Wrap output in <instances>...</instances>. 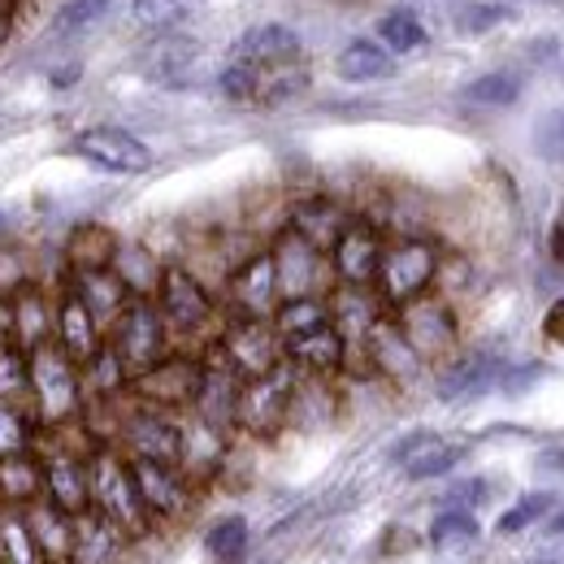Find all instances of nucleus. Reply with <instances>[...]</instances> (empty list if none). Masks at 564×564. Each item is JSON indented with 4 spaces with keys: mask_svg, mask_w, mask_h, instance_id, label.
<instances>
[{
    "mask_svg": "<svg viewBox=\"0 0 564 564\" xmlns=\"http://www.w3.org/2000/svg\"><path fill=\"white\" fill-rule=\"evenodd\" d=\"M547 530H552V534H564V508L552 517V521H547Z\"/></svg>",
    "mask_w": 564,
    "mask_h": 564,
    "instance_id": "13d9d810",
    "label": "nucleus"
},
{
    "mask_svg": "<svg viewBox=\"0 0 564 564\" xmlns=\"http://www.w3.org/2000/svg\"><path fill=\"white\" fill-rule=\"evenodd\" d=\"M274 330L279 339H295L304 330H317L330 322V300L326 295H286L279 308H274Z\"/></svg>",
    "mask_w": 564,
    "mask_h": 564,
    "instance_id": "f704fd0d",
    "label": "nucleus"
},
{
    "mask_svg": "<svg viewBox=\"0 0 564 564\" xmlns=\"http://www.w3.org/2000/svg\"><path fill=\"white\" fill-rule=\"evenodd\" d=\"M282 356H286L300 373L326 378V373H339V369H344V360H348V339L339 335L335 322H326V326H317V330H304V335H295V339H282Z\"/></svg>",
    "mask_w": 564,
    "mask_h": 564,
    "instance_id": "4be33fe9",
    "label": "nucleus"
},
{
    "mask_svg": "<svg viewBox=\"0 0 564 564\" xmlns=\"http://www.w3.org/2000/svg\"><path fill=\"white\" fill-rule=\"evenodd\" d=\"M0 339H9V295L0 291Z\"/></svg>",
    "mask_w": 564,
    "mask_h": 564,
    "instance_id": "4d7b16f0",
    "label": "nucleus"
},
{
    "mask_svg": "<svg viewBox=\"0 0 564 564\" xmlns=\"http://www.w3.org/2000/svg\"><path fill=\"white\" fill-rule=\"evenodd\" d=\"M460 100L469 109H508L521 100V78L508 70H491V74H478L474 83L460 87Z\"/></svg>",
    "mask_w": 564,
    "mask_h": 564,
    "instance_id": "58836bf2",
    "label": "nucleus"
},
{
    "mask_svg": "<svg viewBox=\"0 0 564 564\" xmlns=\"http://www.w3.org/2000/svg\"><path fill=\"white\" fill-rule=\"evenodd\" d=\"M326 300H330V322L339 326V335L348 344H365V335L373 330V322L387 313V304L378 300L373 286H344L339 282V291L326 295Z\"/></svg>",
    "mask_w": 564,
    "mask_h": 564,
    "instance_id": "cd10ccee",
    "label": "nucleus"
},
{
    "mask_svg": "<svg viewBox=\"0 0 564 564\" xmlns=\"http://www.w3.org/2000/svg\"><path fill=\"white\" fill-rule=\"evenodd\" d=\"M0 230H4V217H0Z\"/></svg>",
    "mask_w": 564,
    "mask_h": 564,
    "instance_id": "052dcab7",
    "label": "nucleus"
},
{
    "mask_svg": "<svg viewBox=\"0 0 564 564\" xmlns=\"http://www.w3.org/2000/svg\"><path fill=\"white\" fill-rule=\"evenodd\" d=\"M0 400L18 409L31 400V352L13 339H0Z\"/></svg>",
    "mask_w": 564,
    "mask_h": 564,
    "instance_id": "ea45409f",
    "label": "nucleus"
},
{
    "mask_svg": "<svg viewBox=\"0 0 564 564\" xmlns=\"http://www.w3.org/2000/svg\"><path fill=\"white\" fill-rule=\"evenodd\" d=\"M205 378H200V395L192 404L196 417H205L209 425L235 430V409H239V391H243V373L221 356L217 344L205 348Z\"/></svg>",
    "mask_w": 564,
    "mask_h": 564,
    "instance_id": "4468645a",
    "label": "nucleus"
},
{
    "mask_svg": "<svg viewBox=\"0 0 564 564\" xmlns=\"http://www.w3.org/2000/svg\"><path fill=\"white\" fill-rule=\"evenodd\" d=\"M226 300H230V317H274L282 304L279 265L274 252H252L248 261H239L226 279Z\"/></svg>",
    "mask_w": 564,
    "mask_h": 564,
    "instance_id": "1a4fd4ad",
    "label": "nucleus"
},
{
    "mask_svg": "<svg viewBox=\"0 0 564 564\" xmlns=\"http://www.w3.org/2000/svg\"><path fill=\"white\" fill-rule=\"evenodd\" d=\"M66 286L96 313V322H100L105 330H109V322H113V317L127 308V300H131L127 282L118 279L113 265H105V270H70V274H66Z\"/></svg>",
    "mask_w": 564,
    "mask_h": 564,
    "instance_id": "a878e982",
    "label": "nucleus"
},
{
    "mask_svg": "<svg viewBox=\"0 0 564 564\" xmlns=\"http://www.w3.org/2000/svg\"><path fill=\"white\" fill-rule=\"evenodd\" d=\"M495 356L487 352H474V356H460V360H452L447 369H443V378H438V395L443 400H465V395H478V391H487L495 378Z\"/></svg>",
    "mask_w": 564,
    "mask_h": 564,
    "instance_id": "72a5a7b5",
    "label": "nucleus"
},
{
    "mask_svg": "<svg viewBox=\"0 0 564 564\" xmlns=\"http://www.w3.org/2000/svg\"><path fill=\"white\" fill-rule=\"evenodd\" d=\"M78 378H83V400H91V404H113L131 387V369L122 365V356L109 344H100L96 356H87L78 365Z\"/></svg>",
    "mask_w": 564,
    "mask_h": 564,
    "instance_id": "c85d7f7f",
    "label": "nucleus"
},
{
    "mask_svg": "<svg viewBox=\"0 0 564 564\" xmlns=\"http://www.w3.org/2000/svg\"><path fill=\"white\" fill-rule=\"evenodd\" d=\"M552 503H556V499H552V495H547V491L525 495L521 503H512V508H508V512L499 517V525H495V530H499V534H517V530H525V525H534L539 517H547V512H552Z\"/></svg>",
    "mask_w": 564,
    "mask_h": 564,
    "instance_id": "8fccbe9b",
    "label": "nucleus"
},
{
    "mask_svg": "<svg viewBox=\"0 0 564 564\" xmlns=\"http://www.w3.org/2000/svg\"><path fill=\"white\" fill-rule=\"evenodd\" d=\"M200 378H205V360L200 356L165 352L156 365L140 369L127 387V395L143 409H161V413H192L196 395H200Z\"/></svg>",
    "mask_w": 564,
    "mask_h": 564,
    "instance_id": "39448f33",
    "label": "nucleus"
},
{
    "mask_svg": "<svg viewBox=\"0 0 564 564\" xmlns=\"http://www.w3.org/2000/svg\"><path fill=\"white\" fill-rule=\"evenodd\" d=\"M217 91L230 105H261V96H265V66L230 57V66L217 74Z\"/></svg>",
    "mask_w": 564,
    "mask_h": 564,
    "instance_id": "37998d69",
    "label": "nucleus"
},
{
    "mask_svg": "<svg viewBox=\"0 0 564 564\" xmlns=\"http://www.w3.org/2000/svg\"><path fill=\"white\" fill-rule=\"evenodd\" d=\"M365 356H369V365L382 373V378H395V382H413L417 373H422V356L417 348L404 339V330H400V322H395V313H382L378 322H373V330L365 335Z\"/></svg>",
    "mask_w": 564,
    "mask_h": 564,
    "instance_id": "6ab92c4d",
    "label": "nucleus"
},
{
    "mask_svg": "<svg viewBox=\"0 0 564 564\" xmlns=\"http://www.w3.org/2000/svg\"><path fill=\"white\" fill-rule=\"evenodd\" d=\"M148 74L156 78V83H165V87H183L192 70L200 66V44L196 40H187V35H174V31H165L161 40H156V48L148 53Z\"/></svg>",
    "mask_w": 564,
    "mask_h": 564,
    "instance_id": "7c9ffc66",
    "label": "nucleus"
},
{
    "mask_svg": "<svg viewBox=\"0 0 564 564\" xmlns=\"http://www.w3.org/2000/svg\"><path fill=\"white\" fill-rule=\"evenodd\" d=\"M382 230L365 217H352L339 239L330 243V274L344 282V286H373L378 279V265H382Z\"/></svg>",
    "mask_w": 564,
    "mask_h": 564,
    "instance_id": "9d476101",
    "label": "nucleus"
},
{
    "mask_svg": "<svg viewBox=\"0 0 564 564\" xmlns=\"http://www.w3.org/2000/svg\"><path fill=\"white\" fill-rule=\"evenodd\" d=\"M53 326H57V300H48L40 282H18L9 291V339L31 352L53 339Z\"/></svg>",
    "mask_w": 564,
    "mask_h": 564,
    "instance_id": "f3484780",
    "label": "nucleus"
},
{
    "mask_svg": "<svg viewBox=\"0 0 564 564\" xmlns=\"http://www.w3.org/2000/svg\"><path fill=\"white\" fill-rule=\"evenodd\" d=\"M18 13H22V0H0V48L13 40V31H18Z\"/></svg>",
    "mask_w": 564,
    "mask_h": 564,
    "instance_id": "864d4df0",
    "label": "nucleus"
},
{
    "mask_svg": "<svg viewBox=\"0 0 564 564\" xmlns=\"http://www.w3.org/2000/svg\"><path fill=\"white\" fill-rule=\"evenodd\" d=\"M395 322L422 360H438L456 348V313L434 295H417L404 308H395Z\"/></svg>",
    "mask_w": 564,
    "mask_h": 564,
    "instance_id": "ddd939ff",
    "label": "nucleus"
},
{
    "mask_svg": "<svg viewBox=\"0 0 564 564\" xmlns=\"http://www.w3.org/2000/svg\"><path fill=\"white\" fill-rule=\"evenodd\" d=\"M352 221V213L344 209L339 200H330V196H304V200H295L291 205V217H286V226L295 230V235H304L313 248H322V252H330V243L339 239V230Z\"/></svg>",
    "mask_w": 564,
    "mask_h": 564,
    "instance_id": "bb28decb",
    "label": "nucleus"
},
{
    "mask_svg": "<svg viewBox=\"0 0 564 564\" xmlns=\"http://www.w3.org/2000/svg\"><path fill=\"white\" fill-rule=\"evenodd\" d=\"M22 521L31 530V543L44 564H70L74 561V512L57 508L48 495L22 508Z\"/></svg>",
    "mask_w": 564,
    "mask_h": 564,
    "instance_id": "aec40b11",
    "label": "nucleus"
},
{
    "mask_svg": "<svg viewBox=\"0 0 564 564\" xmlns=\"http://www.w3.org/2000/svg\"><path fill=\"white\" fill-rule=\"evenodd\" d=\"M31 404L40 425H66L83 417V378L74 360L57 339L31 348Z\"/></svg>",
    "mask_w": 564,
    "mask_h": 564,
    "instance_id": "f03ea898",
    "label": "nucleus"
},
{
    "mask_svg": "<svg viewBox=\"0 0 564 564\" xmlns=\"http://www.w3.org/2000/svg\"><path fill=\"white\" fill-rule=\"evenodd\" d=\"M434 279H438V248H434L430 239L409 235V239L387 243L373 286H378V300L395 313V308H404L409 300L425 295Z\"/></svg>",
    "mask_w": 564,
    "mask_h": 564,
    "instance_id": "423d86ee",
    "label": "nucleus"
},
{
    "mask_svg": "<svg viewBox=\"0 0 564 564\" xmlns=\"http://www.w3.org/2000/svg\"><path fill=\"white\" fill-rule=\"evenodd\" d=\"M230 57L252 66H295L304 57V44L286 22H257L230 44Z\"/></svg>",
    "mask_w": 564,
    "mask_h": 564,
    "instance_id": "412c9836",
    "label": "nucleus"
},
{
    "mask_svg": "<svg viewBox=\"0 0 564 564\" xmlns=\"http://www.w3.org/2000/svg\"><path fill=\"white\" fill-rule=\"evenodd\" d=\"M44 495V456L40 452H13L0 456V499L9 508H26Z\"/></svg>",
    "mask_w": 564,
    "mask_h": 564,
    "instance_id": "c756f323",
    "label": "nucleus"
},
{
    "mask_svg": "<svg viewBox=\"0 0 564 564\" xmlns=\"http://www.w3.org/2000/svg\"><path fill=\"white\" fill-rule=\"evenodd\" d=\"M465 13L469 18H460V31H469V35H482V31L503 22V4H469Z\"/></svg>",
    "mask_w": 564,
    "mask_h": 564,
    "instance_id": "3c124183",
    "label": "nucleus"
},
{
    "mask_svg": "<svg viewBox=\"0 0 564 564\" xmlns=\"http://www.w3.org/2000/svg\"><path fill=\"white\" fill-rule=\"evenodd\" d=\"M118 235L100 221H83L66 243V270H105L113 265V252H118Z\"/></svg>",
    "mask_w": 564,
    "mask_h": 564,
    "instance_id": "473e14b6",
    "label": "nucleus"
},
{
    "mask_svg": "<svg viewBox=\"0 0 564 564\" xmlns=\"http://www.w3.org/2000/svg\"><path fill=\"white\" fill-rule=\"evenodd\" d=\"M482 499H487L482 482H465V487H452L447 491V503H482Z\"/></svg>",
    "mask_w": 564,
    "mask_h": 564,
    "instance_id": "5fc2aeb1",
    "label": "nucleus"
},
{
    "mask_svg": "<svg viewBox=\"0 0 564 564\" xmlns=\"http://www.w3.org/2000/svg\"><path fill=\"white\" fill-rule=\"evenodd\" d=\"M200 9H205V0H131V22L140 31L165 35V31H178Z\"/></svg>",
    "mask_w": 564,
    "mask_h": 564,
    "instance_id": "4c0bfd02",
    "label": "nucleus"
},
{
    "mask_svg": "<svg viewBox=\"0 0 564 564\" xmlns=\"http://www.w3.org/2000/svg\"><path fill=\"white\" fill-rule=\"evenodd\" d=\"M543 339L564 348V300H556V304L543 313Z\"/></svg>",
    "mask_w": 564,
    "mask_h": 564,
    "instance_id": "603ef678",
    "label": "nucleus"
},
{
    "mask_svg": "<svg viewBox=\"0 0 564 564\" xmlns=\"http://www.w3.org/2000/svg\"><path fill=\"white\" fill-rule=\"evenodd\" d=\"M118 438H122V447H127L131 456L178 465V452H183V422H178L174 413L135 404V409L118 422Z\"/></svg>",
    "mask_w": 564,
    "mask_h": 564,
    "instance_id": "f8f14e48",
    "label": "nucleus"
},
{
    "mask_svg": "<svg viewBox=\"0 0 564 564\" xmlns=\"http://www.w3.org/2000/svg\"><path fill=\"white\" fill-rule=\"evenodd\" d=\"M221 356L243 373V378H257V373H270L282 356V339L274 330L270 317H226L217 339H213Z\"/></svg>",
    "mask_w": 564,
    "mask_h": 564,
    "instance_id": "6e6552de",
    "label": "nucleus"
},
{
    "mask_svg": "<svg viewBox=\"0 0 564 564\" xmlns=\"http://www.w3.org/2000/svg\"><path fill=\"white\" fill-rule=\"evenodd\" d=\"M295 395H300V369L291 360H279L270 373L243 378L239 391V409H235V425L252 438H270L295 413Z\"/></svg>",
    "mask_w": 564,
    "mask_h": 564,
    "instance_id": "7ed1b4c3",
    "label": "nucleus"
},
{
    "mask_svg": "<svg viewBox=\"0 0 564 564\" xmlns=\"http://www.w3.org/2000/svg\"><path fill=\"white\" fill-rule=\"evenodd\" d=\"M534 152L543 156V161H552V165H561L564 161V105L556 109H547V113H539V122H534Z\"/></svg>",
    "mask_w": 564,
    "mask_h": 564,
    "instance_id": "09e8293b",
    "label": "nucleus"
},
{
    "mask_svg": "<svg viewBox=\"0 0 564 564\" xmlns=\"http://www.w3.org/2000/svg\"><path fill=\"white\" fill-rule=\"evenodd\" d=\"M53 339H57L78 365H83L87 356H96V348L105 344V326L96 322V313L74 295L70 286L57 295V326H53Z\"/></svg>",
    "mask_w": 564,
    "mask_h": 564,
    "instance_id": "b1692460",
    "label": "nucleus"
},
{
    "mask_svg": "<svg viewBox=\"0 0 564 564\" xmlns=\"http://www.w3.org/2000/svg\"><path fill=\"white\" fill-rule=\"evenodd\" d=\"M274 265H279V286L282 300L286 295H322V270H326V252L313 248L304 235H295L291 226L274 239Z\"/></svg>",
    "mask_w": 564,
    "mask_h": 564,
    "instance_id": "a211bd4d",
    "label": "nucleus"
},
{
    "mask_svg": "<svg viewBox=\"0 0 564 564\" xmlns=\"http://www.w3.org/2000/svg\"><path fill=\"white\" fill-rule=\"evenodd\" d=\"M113 0H66L53 18H48V40H74L83 31H91L105 13H109Z\"/></svg>",
    "mask_w": 564,
    "mask_h": 564,
    "instance_id": "c03bdc74",
    "label": "nucleus"
},
{
    "mask_svg": "<svg viewBox=\"0 0 564 564\" xmlns=\"http://www.w3.org/2000/svg\"><path fill=\"white\" fill-rule=\"evenodd\" d=\"M335 74L344 83H378L395 74V53L382 40H348L344 53L335 57Z\"/></svg>",
    "mask_w": 564,
    "mask_h": 564,
    "instance_id": "2f4dec72",
    "label": "nucleus"
},
{
    "mask_svg": "<svg viewBox=\"0 0 564 564\" xmlns=\"http://www.w3.org/2000/svg\"><path fill=\"white\" fill-rule=\"evenodd\" d=\"M70 148L87 165H96L105 174H143V170H152V148L140 135L122 131V127H87V131L74 135Z\"/></svg>",
    "mask_w": 564,
    "mask_h": 564,
    "instance_id": "9b49d317",
    "label": "nucleus"
},
{
    "mask_svg": "<svg viewBox=\"0 0 564 564\" xmlns=\"http://www.w3.org/2000/svg\"><path fill=\"white\" fill-rule=\"evenodd\" d=\"M152 300H156L170 335H200L217 322V300L187 265H165Z\"/></svg>",
    "mask_w": 564,
    "mask_h": 564,
    "instance_id": "0eeeda50",
    "label": "nucleus"
},
{
    "mask_svg": "<svg viewBox=\"0 0 564 564\" xmlns=\"http://www.w3.org/2000/svg\"><path fill=\"white\" fill-rule=\"evenodd\" d=\"M0 564H44L35 543H31V530L22 517L4 512L0 517Z\"/></svg>",
    "mask_w": 564,
    "mask_h": 564,
    "instance_id": "49530a36",
    "label": "nucleus"
},
{
    "mask_svg": "<svg viewBox=\"0 0 564 564\" xmlns=\"http://www.w3.org/2000/svg\"><path fill=\"white\" fill-rule=\"evenodd\" d=\"M226 460V430L221 425H209L205 417L192 413V422H183V452H178V469L187 474L192 487L217 478Z\"/></svg>",
    "mask_w": 564,
    "mask_h": 564,
    "instance_id": "5701e85b",
    "label": "nucleus"
},
{
    "mask_svg": "<svg viewBox=\"0 0 564 564\" xmlns=\"http://www.w3.org/2000/svg\"><path fill=\"white\" fill-rule=\"evenodd\" d=\"M26 447H35V422L18 404H4L0 400V456L26 452Z\"/></svg>",
    "mask_w": 564,
    "mask_h": 564,
    "instance_id": "de8ad7c7",
    "label": "nucleus"
},
{
    "mask_svg": "<svg viewBox=\"0 0 564 564\" xmlns=\"http://www.w3.org/2000/svg\"><path fill=\"white\" fill-rule=\"evenodd\" d=\"M113 270H118V279L127 282L131 295H156V282H161V270H165V265H161L143 243H118Z\"/></svg>",
    "mask_w": 564,
    "mask_h": 564,
    "instance_id": "c9c22d12",
    "label": "nucleus"
},
{
    "mask_svg": "<svg viewBox=\"0 0 564 564\" xmlns=\"http://www.w3.org/2000/svg\"><path fill=\"white\" fill-rule=\"evenodd\" d=\"M478 539H482V525H478V517H474L469 508H447V512H438L434 525H430V543H434L438 552H465V547H474Z\"/></svg>",
    "mask_w": 564,
    "mask_h": 564,
    "instance_id": "a19ab883",
    "label": "nucleus"
},
{
    "mask_svg": "<svg viewBox=\"0 0 564 564\" xmlns=\"http://www.w3.org/2000/svg\"><path fill=\"white\" fill-rule=\"evenodd\" d=\"M44 456V495L66 508V512H87L91 508V469H87V452L74 447H40Z\"/></svg>",
    "mask_w": 564,
    "mask_h": 564,
    "instance_id": "dca6fc26",
    "label": "nucleus"
},
{
    "mask_svg": "<svg viewBox=\"0 0 564 564\" xmlns=\"http://www.w3.org/2000/svg\"><path fill=\"white\" fill-rule=\"evenodd\" d=\"M465 443H438L434 434L425 438L422 447L404 460V478L409 482H430V478H443V474H452L460 460H465Z\"/></svg>",
    "mask_w": 564,
    "mask_h": 564,
    "instance_id": "e433bc0d",
    "label": "nucleus"
},
{
    "mask_svg": "<svg viewBox=\"0 0 564 564\" xmlns=\"http://www.w3.org/2000/svg\"><path fill=\"white\" fill-rule=\"evenodd\" d=\"M205 552L213 564H239L248 552V521L243 517H221L205 534Z\"/></svg>",
    "mask_w": 564,
    "mask_h": 564,
    "instance_id": "a18cd8bd",
    "label": "nucleus"
},
{
    "mask_svg": "<svg viewBox=\"0 0 564 564\" xmlns=\"http://www.w3.org/2000/svg\"><path fill=\"white\" fill-rule=\"evenodd\" d=\"M87 469H91V508L105 512L127 539H143L152 530V512L131 474V456H122L118 443H100L87 456Z\"/></svg>",
    "mask_w": 564,
    "mask_h": 564,
    "instance_id": "f257e3e1",
    "label": "nucleus"
},
{
    "mask_svg": "<svg viewBox=\"0 0 564 564\" xmlns=\"http://www.w3.org/2000/svg\"><path fill=\"white\" fill-rule=\"evenodd\" d=\"M105 344L122 356V365L131 369V378L140 369H148V365H156L161 356L170 352V326H165L156 300L152 295H131L127 308L109 322Z\"/></svg>",
    "mask_w": 564,
    "mask_h": 564,
    "instance_id": "20e7f679",
    "label": "nucleus"
},
{
    "mask_svg": "<svg viewBox=\"0 0 564 564\" xmlns=\"http://www.w3.org/2000/svg\"><path fill=\"white\" fill-rule=\"evenodd\" d=\"M131 539L96 508L78 512L74 517V561L70 564H118L122 561V547Z\"/></svg>",
    "mask_w": 564,
    "mask_h": 564,
    "instance_id": "393cba45",
    "label": "nucleus"
},
{
    "mask_svg": "<svg viewBox=\"0 0 564 564\" xmlns=\"http://www.w3.org/2000/svg\"><path fill=\"white\" fill-rule=\"evenodd\" d=\"M0 517H4V512H0Z\"/></svg>",
    "mask_w": 564,
    "mask_h": 564,
    "instance_id": "680f3d73",
    "label": "nucleus"
},
{
    "mask_svg": "<svg viewBox=\"0 0 564 564\" xmlns=\"http://www.w3.org/2000/svg\"><path fill=\"white\" fill-rule=\"evenodd\" d=\"M378 40L400 57V53H417L430 35H425V22L413 9H387L378 18Z\"/></svg>",
    "mask_w": 564,
    "mask_h": 564,
    "instance_id": "79ce46f5",
    "label": "nucleus"
},
{
    "mask_svg": "<svg viewBox=\"0 0 564 564\" xmlns=\"http://www.w3.org/2000/svg\"><path fill=\"white\" fill-rule=\"evenodd\" d=\"M131 474L140 482V495L152 512V521H178L187 517L192 508V482L178 465H165V460H143L131 456Z\"/></svg>",
    "mask_w": 564,
    "mask_h": 564,
    "instance_id": "2eb2a0df",
    "label": "nucleus"
},
{
    "mask_svg": "<svg viewBox=\"0 0 564 564\" xmlns=\"http://www.w3.org/2000/svg\"><path fill=\"white\" fill-rule=\"evenodd\" d=\"M552 257H556V265H564V213L552 226Z\"/></svg>",
    "mask_w": 564,
    "mask_h": 564,
    "instance_id": "6e6d98bb",
    "label": "nucleus"
},
{
    "mask_svg": "<svg viewBox=\"0 0 564 564\" xmlns=\"http://www.w3.org/2000/svg\"><path fill=\"white\" fill-rule=\"evenodd\" d=\"M530 4H564V0H530Z\"/></svg>",
    "mask_w": 564,
    "mask_h": 564,
    "instance_id": "bf43d9fd",
    "label": "nucleus"
}]
</instances>
